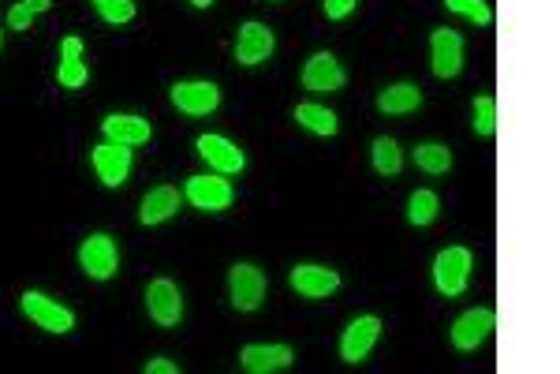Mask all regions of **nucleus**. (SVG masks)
Returning <instances> with one entry per match:
<instances>
[{
  "label": "nucleus",
  "mask_w": 560,
  "mask_h": 374,
  "mask_svg": "<svg viewBox=\"0 0 560 374\" xmlns=\"http://www.w3.org/2000/svg\"><path fill=\"white\" fill-rule=\"evenodd\" d=\"M19 307H23V315H27L30 322L45 333H71L75 330V315H71L64 303L49 300V296H42V292H23Z\"/></svg>",
  "instance_id": "obj_1"
},
{
  "label": "nucleus",
  "mask_w": 560,
  "mask_h": 374,
  "mask_svg": "<svg viewBox=\"0 0 560 374\" xmlns=\"http://www.w3.org/2000/svg\"><path fill=\"white\" fill-rule=\"evenodd\" d=\"M471 277V251L467 247H445L434 259V285L441 296H460Z\"/></svg>",
  "instance_id": "obj_2"
},
{
  "label": "nucleus",
  "mask_w": 560,
  "mask_h": 374,
  "mask_svg": "<svg viewBox=\"0 0 560 374\" xmlns=\"http://www.w3.org/2000/svg\"><path fill=\"white\" fill-rule=\"evenodd\" d=\"M228 292H232V307L236 311H258L266 300V277L251 262H236L228 270Z\"/></svg>",
  "instance_id": "obj_3"
},
{
  "label": "nucleus",
  "mask_w": 560,
  "mask_h": 374,
  "mask_svg": "<svg viewBox=\"0 0 560 374\" xmlns=\"http://www.w3.org/2000/svg\"><path fill=\"white\" fill-rule=\"evenodd\" d=\"M183 195H187V202H191L195 210H206V214L228 210L232 199H236V191H232V184H228L224 176H191Z\"/></svg>",
  "instance_id": "obj_4"
},
{
  "label": "nucleus",
  "mask_w": 560,
  "mask_h": 374,
  "mask_svg": "<svg viewBox=\"0 0 560 374\" xmlns=\"http://www.w3.org/2000/svg\"><path fill=\"white\" fill-rule=\"evenodd\" d=\"M79 266H83L86 274L94 277V281H109L116 274V266H120V251H116V240L98 232V236H90L83 240L79 247Z\"/></svg>",
  "instance_id": "obj_5"
},
{
  "label": "nucleus",
  "mask_w": 560,
  "mask_h": 374,
  "mask_svg": "<svg viewBox=\"0 0 560 374\" xmlns=\"http://www.w3.org/2000/svg\"><path fill=\"white\" fill-rule=\"evenodd\" d=\"M146 307H150V318H154L157 326H176L183 318V296L180 288L172 285L168 277H157V281H150V288H146Z\"/></svg>",
  "instance_id": "obj_6"
},
{
  "label": "nucleus",
  "mask_w": 560,
  "mask_h": 374,
  "mask_svg": "<svg viewBox=\"0 0 560 374\" xmlns=\"http://www.w3.org/2000/svg\"><path fill=\"white\" fill-rule=\"evenodd\" d=\"M381 337V322L374 315H363L355 318L348 330H344V337H340V360L344 363H363L366 356H370V348L378 345Z\"/></svg>",
  "instance_id": "obj_7"
},
{
  "label": "nucleus",
  "mask_w": 560,
  "mask_h": 374,
  "mask_svg": "<svg viewBox=\"0 0 560 374\" xmlns=\"http://www.w3.org/2000/svg\"><path fill=\"white\" fill-rule=\"evenodd\" d=\"M430 57H434V75L437 79H456L463 72V38L456 30H434L430 38Z\"/></svg>",
  "instance_id": "obj_8"
},
{
  "label": "nucleus",
  "mask_w": 560,
  "mask_h": 374,
  "mask_svg": "<svg viewBox=\"0 0 560 374\" xmlns=\"http://www.w3.org/2000/svg\"><path fill=\"white\" fill-rule=\"evenodd\" d=\"M493 326H497V315H493L490 307H475V311H467V315H460L452 322V345L471 352V348H478L490 337Z\"/></svg>",
  "instance_id": "obj_9"
},
{
  "label": "nucleus",
  "mask_w": 560,
  "mask_h": 374,
  "mask_svg": "<svg viewBox=\"0 0 560 374\" xmlns=\"http://www.w3.org/2000/svg\"><path fill=\"white\" fill-rule=\"evenodd\" d=\"M295 352L288 345H247L239 352V367L247 374H277L288 371Z\"/></svg>",
  "instance_id": "obj_10"
},
{
  "label": "nucleus",
  "mask_w": 560,
  "mask_h": 374,
  "mask_svg": "<svg viewBox=\"0 0 560 374\" xmlns=\"http://www.w3.org/2000/svg\"><path fill=\"white\" fill-rule=\"evenodd\" d=\"M273 45H277V38H273V30L262 27V23H243L239 27V38H236V60L239 64H247V68H254V64H262V60H269V53H273Z\"/></svg>",
  "instance_id": "obj_11"
},
{
  "label": "nucleus",
  "mask_w": 560,
  "mask_h": 374,
  "mask_svg": "<svg viewBox=\"0 0 560 374\" xmlns=\"http://www.w3.org/2000/svg\"><path fill=\"white\" fill-rule=\"evenodd\" d=\"M172 105L187 116H210L221 105V90L213 83H176L172 87Z\"/></svg>",
  "instance_id": "obj_12"
},
{
  "label": "nucleus",
  "mask_w": 560,
  "mask_h": 374,
  "mask_svg": "<svg viewBox=\"0 0 560 374\" xmlns=\"http://www.w3.org/2000/svg\"><path fill=\"white\" fill-rule=\"evenodd\" d=\"M303 87L310 94H333V90L344 87V68L336 64L333 53H314L303 68Z\"/></svg>",
  "instance_id": "obj_13"
},
{
  "label": "nucleus",
  "mask_w": 560,
  "mask_h": 374,
  "mask_svg": "<svg viewBox=\"0 0 560 374\" xmlns=\"http://www.w3.org/2000/svg\"><path fill=\"white\" fill-rule=\"evenodd\" d=\"M90 161H94V169H98L101 184H105V187H120L127 180V173H131V146L105 143V146H98V150L90 154Z\"/></svg>",
  "instance_id": "obj_14"
},
{
  "label": "nucleus",
  "mask_w": 560,
  "mask_h": 374,
  "mask_svg": "<svg viewBox=\"0 0 560 374\" xmlns=\"http://www.w3.org/2000/svg\"><path fill=\"white\" fill-rule=\"evenodd\" d=\"M292 288L307 300H325L340 288V274L329 266H295L292 270Z\"/></svg>",
  "instance_id": "obj_15"
},
{
  "label": "nucleus",
  "mask_w": 560,
  "mask_h": 374,
  "mask_svg": "<svg viewBox=\"0 0 560 374\" xmlns=\"http://www.w3.org/2000/svg\"><path fill=\"white\" fill-rule=\"evenodd\" d=\"M198 154L210 161L217 173H239L247 158H243V150L236 143H228L224 135H198Z\"/></svg>",
  "instance_id": "obj_16"
},
{
  "label": "nucleus",
  "mask_w": 560,
  "mask_h": 374,
  "mask_svg": "<svg viewBox=\"0 0 560 374\" xmlns=\"http://www.w3.org/2000/svg\"><path fill=\"white\" fill-rule=\"evenodd\" d=\"M105 139L109 143H120V146H142L150 143V120H142V116H105Z\"/></svg>",
  "instance_id": "obj_17"
},
{
  "label": "nucleus",
  "mask_w": 560,
  "mask_h": 374,
  "mask_svg": "<svg viewBox=\"0 0 560 374\" xmlns=\"http://www.w3.org/2000/svg\"><path fill=\"white\" fill-rule=\"evenodd\" d=\"M180 210V191L176 187H154V191H146V199H142L139 206V221L150 229V225H161V221H168V217Z\"/></svg>",
  "instance_id": "obj_18"
},
{
  "label": "nucleus",
  "mask_w": 560,
  "mask_h": 374,
  "mask_svg": "<svg viewBox=\"0 0 560 374\" xmlns=\"http://www.w3.org/2000/svg\"><path fill=\"white\" fill-rule=\"evenodd\" d=\"M56 79H60V87L68 90H79L86 87V64H83V42L79 38H64L60 42V68H56Z\"/></svg>",
  "instance_id": "obj_19"
},
{
  "label": "nucleus",
  "mask_w": 560,
  "mask_h": 374,
  "mask_svg": "<svg viewBox=\"0 0 560 374\" xmlns=\"http://www.w3.org/2000/svg\"><path fill=\"white\" fill-rule=\"evenodd\" d=\"M422 105V90L415 83H396V87L381 90L378 94V109L389 116H404V113H415Z\"/></svg>",
  "instance_id": "obj_20"
},
{
  "label": "nucleus",
  "mask_w": 560,
  "mask_h": 374,
  "mask_svg": "<svg viewBox=\"0 0 560 374\" xmlns=\"http://www.w3.org/2000/svg\"><path fill=\"white\" fill-rule=\"evenodd\" d=\"M295 120L307 131H314V135H336V116L329 109H322V105H314V101L295 105Z\"/></svg>",
  "instance_id": "obj_21"
},
{
  "label": "nucleus",
  "mask_w": 560,
  "mask_h": 374,
  "mask_svg": "<svg viewBox=\"0 0 560 374\" xmlns=\"http://www.w3.org/2000/svg\"><path fill=\"white\" fill-rule=\"evenodd\" d=\"M415 165H419L422 173L441 176V173H448V165H452V150L441 143H422L419 150H415Z\"/></svg>",
  "instance_id": "obj_22"
},
{
  "label": "nucleus",
  "mask_w": 560,
  "mask_h": 374,
  "mask_svg": "<svg viewBox=\"0 0 560 374\" xmlns=\"http://www.w3.org/2000/svg\"><path fill=\"white\" fill-rule=\"evenodd\" d=\"M400 165H404V154H400L396 139L378 135V139H374V169H378L381 176H396L400 173Z\"/></svg>",
  "instance_id": "obj_23"
},
{
  "label": "nucleus",
  "mask_w": 560,
  "mask_h": 374,
  "mask_svg": "<svg viewBox=\"0 0 560 374\" xmlns=\"http://www.w3.org/2000/svg\"><path fill=\"white\" fill-rule=\"evenodd\" d=\"M434 217H437V195L422 187V191H415L411 202H407V221L426 229V225H434Z\"/></svg>",
  "instance_id": "obj_24"
},
{
  "label": "nucleus",
  "mask_w": 560,
  "mask_h": 374,
  "mask_svg": "<svg viewBox=\"0 0 560 374\" xmlns=\"http://www.w3.org/2000/svg\"><path fill=\"white\" fill-rule=\"evenodd\" d=\"M475 131L482 139H493L497 135V101L490 94H478L475 98Z\"/></svg>",
  "instance_id": "obj_25"
},
{
  "label": "nucleus",
  "mask_w": 560,
  "mask_h": 374,
  "mask_svg": "<svg viewBox=\"0 0 560 374\" xmlns=\"http://www.w3.org/2000/svg\"><path fill=\"white\" fill-rule=\"evenodd\" d=\"M448 12H460L467 15L471 23H478V27H490L493 23V8L486 4V0H445Z\"/></svg>",
  "instance_id": "obj_26"
},
{
  "label": "nucleus",
  "mask_w": 560,
  "mask_h": 374,
  "mask_svg": "<svg viewBox=\"0 0 560 374\" xmlns=\"http://www.w3.org/2000/svg\"><path fill=\"white\" fill-rule=\"evenodd\" d=\"M94 8L105 23H131L135 19V0H94Z\"/></svg>",
  "instance_id": "obj_27"
},
{
  "label": "nucleus",
  "mask_w": 560,
  "mask_h": 374,
  "mask_svg": "<svg viewBox=\"0 0 560 374\" xmlns=\"http://www.w3.org/2000/svg\"><path fill=\"white\" fill-rule=\"evenodd\" d=\"M30 23H34V12H30L27 4H15L12 12H8V27L12 30H30Z\"/></svg>",
  "instance_id": "obj_28"
},
{
  "label": "nucleus",
  "mask_w": 560,
  "mask_h": 374,
  "mask_svg": "<svg viewBox=\"0 0 560 374\" xmlns=\"http://www.w3.org/2000/svg\"><path fill=\"white\" fill-rule=\"evenodd\" d=\"M355 4H359V0H325V15H329V19H348V15L355 12Z\"/></svg>",
  "instance_id": "obj_29"
},
{
  "label": "nucleus",
  "mask_w": 560,
  "mask_h": 374,
  "mask_svg": "<svg viewBox=\"0 0 560 374\" xmlns=\"http://www.w3.org/2000/svg\"><path fill=\"white\" fill-rule=\"evenodd\" d=\"M176 371H180V367H176L172 360H150L146 363V374H176Z\"/></svg>",
  "instance_id": "obj_30"
},
{
  "label": "nucleus",
  "mask_w": 560,
  "mask_h": 374,
  "mask_svg": "<svg viewBox=\"0 0 560 374\" xmlns=\"http://www.w3.org/2000/svg\"><path fill=\"white\" fill-rule=\"evenodd\" d=\"M23 4H27L30 12L38 15V12H49V8H53V0H23Z\"/></svg>",
  "instance_id": "obj_31"
},
{
  "label": "nucleus",
  "mask_w": 560,
  "mask_h": 374,
  "mask_svg": "<svg viewBox=\"0 0 560 374\" xmlns=\"http://www.w3.org/2000/svg\"><path fill=\"white\" fill-rule=\"evenodd\" d=\"M191 4H195V8H210L213 0H191Z\"/></svg>",
  "instance_id": "obj_32"
},
{
  "label": "nucleus",
  "mask_w": 560,
  "mask_h": 374,
  "mask_svg": "<svg viewBox=\"0 0 560 374\" xmlns=\"http://www.w3.org/2000/svg\"><path fill=\"white\" fill-rule=\"evenodd\" d=\"M0 45H4V30H0Z\"/></svg>",
  "instance_id": "obj_33"
}]
</instances>
